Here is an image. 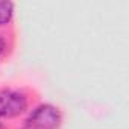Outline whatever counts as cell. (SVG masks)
<instances>
[{"instance_id": "cell-1", "label": "cell", "mask_w": 129, "mask_h": 129, "mask_svg": "<svg viewBox=\"0 0 129 129\" xmlns=\"http://www.w3.org/2000/svg\"><path fill=\"white\" fill-rule=\"evenodd\" d=\"M62 123V112L52 103L35 106L24 121V129H58Z\"/></svg>"}, {"instance_id": "cell-2", "label": "cell", "mask_w": 129, "mask_h": 129, "mask_svg": "<svg viewBox=\"0 0 129 129\" xmlns=\"http://www.w3.org/2000/svg\"><path fill=\"white\" fill-rule=\"evenodd\" d=\"M29 99L23 91L18 90H0V120L15 118L26 112Z\"/></svg>"}, {"instance_id": "cell-3", "label": "cell", "mask_w": 129, "mask_h": 129, "mask_svg": "<svg viewBox=\"0 0 129 129\" xmlns=\"http://www.w3.org/2000/svg\"><path fill=\"white\" fill-rule=\"evenodd\" d=\"M14 3L8 2V0H2L0 2V27L6 26L12 21L14 18Z\"/></svg>"}, {"instance_id": "cell-4", "label": "cell", "mask_w": 129, "mask_h": 129, "mask_svg": "<svg viewBox=\"0 0 129 129\" xmlns=\"http://www.w3.org/2000/svg\"><path fill=\"white\" fill-rule=\"evenodd\" d=\"M5 49H6V41H5L2 37H0V55L5 52Z\"/></svg>"}, {"instance_id": "cell-5", "label": "cell", "mask_w": 129, "mask_h": 129, "mask_svg": "<svg viewBox=\"0 0 129 129\" xmlns=\"http://www.w3.org/2000/svg\"><path fill=\"white\" fill-rule=\"evenodd\" d=\"M0 129H5V126H3V124H2V123H0Z\"/></svg>"}]
</instances>
